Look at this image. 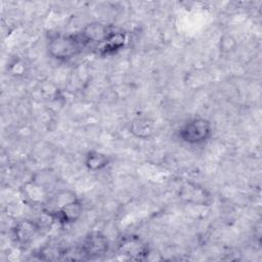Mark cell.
I'll return each mask as SVG.
<instances>
[{
	"label": "cell",
	"mask_w": 262,
	"mask_h": 262,
	"mask_svg": "<svg viewBox=\"0 0 262 262\" xmlns=\"http://www.w3.org/2000/svg\"><path fill=\"white\" fill-rule=\"evenodd\" d=\"M84 50L79 33H54L47 41L48 54L57 61H69Z\"/></svg>",
	"instance_id": "obj_1"
},
{
	"label": "cell",
	"mask_w": 262,
	"mask_h": 262,
	"mask_svg": "<svg viewBox=\"0 0 262 262\" xmlns=\"http://www.w3.org/2000/svg\"><path fill=\"white\" fill-rule=\"evenodd\" d=\"M40 232V225L31 219H21L12 227V235L15 243L20 247L29 246Z\"/></svg>",
	"instance_id": "obj_8"
},
{
	"label": "cell",
	"mask_w": 262,
	"mask_h": 262,
	"mask_svg": "<svg viewBox=\"0 0 262 262\" xmlns=\"http://www.w3.org/2000/svg\"><path fill=\"white\" fill-rule=\"evenodd\" d=\"M127 43V34L120 28L116 27L106 42L97 52L100 56H112L121 51Z\"/></svg>",
	"instance_id": "obj_10"
},
{
	"label": "cell",
	"mask_w": 262,
	"mask_h": 262,
	"mask_svg": "<svg viewBox=\"0 0 262 262\" xmlns=\"http://www.w3.org/2000/svg\"><path fill=\"white\" fill-rule=\"evenodd\" d=\"M118 253L130 259L139 260L145 258L149 253L147 244L139 236L134 234L124 235L117 245Z\"/></svg>",
	"instance_id": "obj_6"
},
{
	"label": "cell",
	"mask_w": 262,
	"mask_h": 262,
	"mask_svg": "<svg viewBox=\"0 0 262 262\" xmlns=\"http://www.w3.org/2000/svg\"><path fill=\"white\" fill-rule=\"evenodd\" d=\"M218 46H219V49L222 53H230V52L235 50L236 41L231 35L225 34V35L220 37Z\"/></svg>",
	"instance_id": "obj_14"
},
{
	"label": "cell",
	"mask_w": 262,
	"mask_h": 262,
	"mask_svg": "<svg viewBox=\"0 0 262 262\" xmlns=\"http://www.w3.org/2000/svg\"><path fill=\"white\" fill-rule=\"evenodd\" d=\"M27 70L28 66L26 64L25 60L19 57H15L14 59H12L7 67V71L10 73V75L17 78L24 77L27 73Z\"/></svg>",
	"instance_id": "obj_13"
},
{
	"label": "cell",
	"mask_w": 262,
	"mask_h": 262,
	"mask_svg": "<svg viewBox=\"0 0 262 262\" xmlns=\"http://www.w3.org/2000/svg\"><path fill=\"white\" fill-rule=\"evenodd\" d=\"M83 214V204L81 200L76 196L73 200L69 201L58 210H56L53 214H51L48 218L52 221L61 224V225H70L76 223Z\"/></svg>",
	"instance_id": "obj_7"
},
{
	"label": "cell",
	"mask_w": 262,
	"mask_h": 262,
	"mask_svg": "<svg viewBox=\"0 0 262 262\" xmlns=\"http://www.w3.org/2000/svg\"><path fill=\"white\" fill-rule=\"evenodd\" d=\"M129 130L135 137L139 139H147L154 135L156 124L146 116H138L130 122Z\"/></svg>",
	"instance_id": "obj_11"
},
{
	"label": "cell",
	"mask_w": 262,
	"mask_h": 262,
	"mask_svg": "<svg viewBox=\"0 0 262 262\" xmlns=\"http://www.w3.org/2000/svg\"><path fill=\"white\" fill-rule=\"evenodd\" d=\"M110 250L107 236L100 231H91L85 235L80 246V253L88 259L104 256Z\"/></svg>",
	"instance_id": "obj_4"
},
{
	"label": "cell",
	"mask_w": 262,
	"mask_h": 262,
	"mask_svg": "<svg viewBox=\"0 0 262 262\" xmlns=\"http://www.w3.org/2000/svg\"><path fill=\"white\" fill-rule=\"evenodd\" d=\"M116 26L101 23L92 21L87 24L79 33L85 49H90L97 54L99 49L106 42Z\"/></svg>",
	"instance_id": "obj_3"
},
{
	"label": "cell",
	"mask_w": 262,
	"mask_h": 262,
	"mask_svg": "<svg viewBox=\"0 0 262 262\" xmlns=\"http://www.w3.org/2000/svg\"><path fill=\"white\" fill-rule=\"evenodd\" d=\"M178 198L182 202L194 206L207 207L213 202L210 191L193 181H186L180 186L178 190Z\"/></svg>",
	"instance_id": "obj_5"
},
{
	"label": "cell",
	"mask_w": 262,
	"mask_h": 262,
	"mask_svg": "<svg viewBox=\"0 0 262 262\" xmlns=\"http://www.w3.org/2000/svg\"><path fill=\"white\" fill-rule=\"evenodd\" d=\"M49 194L50 192H48L46 185L38 180H31L21 187L24 202L34 207L41 208Z\"/></svg>",
	"instance_id": "obj_9"
},
{
	"label": "cell",
	"mask_w": 262,
	"mask_h": 262,
	"mask_svg": "<svg viewBox=\"0 0 262 262\" xmlns=\"http://www.w3.org/2000/svg\"><path fill=\"white\" fill-rule=\"evenodd\" d=\"M212 135L213 125L204 117L189 118L177 130L178 138L191 146L205 144L211 139Z\"/></svg>",
	"instance_id": "obj_2"
},
{
	"label": "cell",
	"mask_w": 262,
	"mask_h": 262,
	"mask_svg": "<svg viewBox=\"0 0 262 262\" xmlns=\"http://www.w3.org/2000/svg\"><path fill=\"white\" fill-rule=\"evenodd\" d=\"M111 163V158L99 150H88L84 157L85 167L92 172H99L104 170Z\"/></svg>",
	"instance_id": "obj_12"
}]
</instances>
